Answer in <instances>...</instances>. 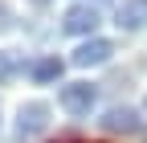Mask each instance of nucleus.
Masks as SVG:
<instances>
[{"label":"nucleus","mask_w":147,"mask_h":143,"mask_svg":"<svg viewBox=\"0 0 147 143\" xmlns=\"http://www.w3.org/2000/svg\"><path fill=\"white\" fill-rule=\"evenodd\" d=\"M61 106L74 115V119H86L90 111H94V98H98V90L90 82H69V86H61Z\"/></svg>","instance_id":"1"},{"label":"nucleus","mask_w":147,"mask_h":143,"mask_svg":"<svg viewBox=\"0 0 147 143\" xmlns=\"http://www.w3.org/2000/svg\"><path fill=\"white\" fill-rule=\"evenodd\" d=\"M98 8L94 4H74L65 12V21H61V33H69V37H94V29H98Z\"/></svg>","instance_id":"2"},{"label":"nucleus","mask_w":147,"mask_h":143,"mask_svg":"<svg viewBox=\"0 0 147 143\" xmlns=\"http://www.w3.org/2000/svg\"><path fill=\"white\" fill-rule=\"evenodd\" d=\"M49 127V102H25L16 111V135L21 139H33Z\"/></svg>","instance_id":"3"},{"label":"nucleus","mask_w":147,"mask_h":143,"mask_svg":"<svg viewBox=\"0 0 147 143\" xmlns=\"http://www.w3.org/2000/svg\"><path fill=\"white\" fill-rule=\"evenodd\" d=\"M110 53H115V45H110L106 37H86L78 49H74V65H82V69H90V65H102V61H110Z\"/></svg>","instance_id":"4"},{"label":"nucleus","mask_w":147,"mask_h":143,"mask_svg":"<svg viewBox=\"0 0 147 143\" xmlns=\"http://www.w3.org/2000/svg\"><path fill=\"white\" fill-rule=\"evenodd\" d=\"M98 123H102V131H110V135H135V131L143 127L139 111H131V106H110Z\"/></svg>","instance_id":"5"},{"label":"nucleus","mask_w":147,"mask_h":143,"mask_svg":"<svg viewBox=\"0 0 147 143\" xmlns=\"http://www.w3.org/2000/svg\"><path fill=\"white\" fill-rule=\"evenodd\" d=\"M119 25L123 29H143L147 25V0H123V8H119Z\"/></svg>","instance_id":"6"},{"label":"nucleus","mask_w":147,"mask_h":143,"mask_svg":"<svg viewBox=\"0 0 147 143\" xmlns=\"http://www.w3.org/2000/svg\"><path fill=\"white\" fill-rule=\"evenodd\" d=\"M29 74H33V82H57L61 78V61L57 57H37L29 65Z\"/></svg>","instance_id":"7"},{"label":"nucleus","mask_w":147,"mask_h":143,"mask_svg":"<svg viewBox=\"0 0 147 143\" xmlns=\"http://www.w3.org/2000/svg\"><path fill=\"white\" fill-rule=\"evenodd\" d=\"M8 74H12V61H8V53H0V82H4Z\"/></svg>","instance_id":"8"},{"label":"nucleus","mask_w":147,"mask_h":143,"mask_svg":"<svg viewBox=\"0 0 147 143\" xmlns=\"http://www.w3.org/2000/svg\"><path fill=\"white\" fill-rule=\"evenodd\" d=\"M33 4H45V0H33Z\"/></svg>","instance_id":"9"}]
</instances>
